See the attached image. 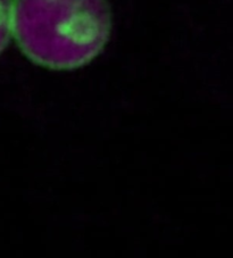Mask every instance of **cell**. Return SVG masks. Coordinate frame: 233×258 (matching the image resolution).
<instances>
[{
	"label": "cell",
	"mask_w": 233,
	"mask_h": 258,
	"mask_svg": "<svg viewBox=\"0 0 233 258\" xmlns=\"http://www.w3.org/2000/svg\"><path fill=\"white\" fill-rule=\"evenodd\" d=\"M110 31L107 0H13L12 34L31 60L49 69L88 64Z\"/></svg>",
	"instance_id": "cell-1"
},
{
	"label": "cell",
	"mask_w": 233,
	"mask_h": 258,
	"mask_svg": "<svg viewBox=\"0 0 233 258\" xmlns=\"http://www.w3.org/2000/svg\"><path fill=\"white\" fill-rule=\"evenodd\" d=\"M13 0H0V52L7 46L12 35Z\"/></svg>",
	"instance_id": "cell-2"
}]
</instances>
